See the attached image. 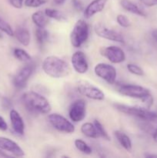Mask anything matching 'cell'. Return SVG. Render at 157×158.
Listing matches in <instances>:
<instances>
[{
	"label": "cell",
	"mask_w": 157,
	"mask_h": 158,
	"mask_svg": "<svg viewBox=\"0 0 157 158\" xmlns=\"http://www.w3.org/2000/svg\"><path fill=\"white\" fill-rule=\"evenodd\" d=\"M53 1L56 5H62L66 2V0H53Z\"/></svg>",
	"instance_id": "obj_39"
},
{
	"label": "cell",
	"mask_w": 157,
	"mask_h": 158,
	"mask_svg": "<svg viewBox=\"0 0 157 158\" xmlns=\"http://www.w3.org/2000/svg\"><path fill=\"white\" fill-rule=\"evenodd\" d=\"M142 102L144 103V105L146 106V108L147 109H150L152 107V106L153 105V97H152V94H149V95H147L146 97H145L144 98L142 99Z\"/></svg>",
	"instance_id": "obj_31"
},
{
	"label": "cell",
	"mask_w": 157,
	"mask_h": 158,
	"mask_svg": "<svg viewBox=\"0 0 157 158\" xmlns=\"http://www.w3.org/2000/svg\"><path fill=\"white\" fill-rule=\"evenodd\" d=\"M75 143V146L77 149L79 151L83 152L85 154H92V148L87 144L85 141H83V140H80V139H76L74 142Z\"/></svg>",
	"instance_id": "obj_26"
},
{
	"label": "cell",
	"mask_w": 157,
	"mask_h": 158,
	"mask_svg": "<svg viewBox=\"0 0 157 158\" xmlns=\"http://www.w3.org/2000/svg\"><path fill=\"white\" fill-rule=\"evenodd\" d=\"M119 91L122 95L131 97V98L139 99V100H142L145 97L151 94L150 91L146 88L142 86H139V85L133 84L123 85L119 87Z\"/></svg>",
	"instance_id": "obj_8"
},
{
	"label": "cell",
	"mask_w": 157,
	"mask_h": 158,
	"mask_svg": "<svg viewBox=\"0 0 157 158\" xmlns=\"http://www.w3.org/2000/svg\"><path fill=\"white\" fill-rule=\"evenodd\" d=\"M0 149L7 151L15 157H21L25 155L24 151L21 147L11 139L5 137H0Z\"/></svg>",
	"instance_id": "obj_13"
},
{
	"label": "cell",
	"mask_w": 157,
	"mask_h": 158,
	"mask_svg": "<svg viewBox=\"0 0 157 158\" xmlns=\"http://www.w3.org/2000/svg\"><path fill=\"white\" fill-rule=\"evenodd\" d=\"M81 132L89 138L96 139L99 137L96 129L93 123H85L81 127Z\"/></svg>",
	"instance_id": "obj_21"
},
{
	"label": "cell",
	"mask_w": 157,
	"mask_h": 158,
	"mask_svg": "<svg viewBox=\"0 0 157 158\" xmlns=\"http://www.w3.org/2000/svg\"><path fill=\"white\" fill-rule=\"evenodd\" d=\"M32 20L38 28H46L48 24V16L42 11L34 12L32 15Z\"/></svg>",
	"instance_id": "obj_20"
},
{
	"label": "cell",
	"mask_w": 157,
	"mask_h": 158,
	"mask_svg": "<svg viewBox=\"0 0 157 158\" xmlns=\"http://www.w3.org/2000/svg\"><path fill=\"white\" fill-rule=\"evenodd\" d=\"M86 114V102L83 99L76 100L71 104L69 110V118L75 123H78L85 119Z\"/></svg>",
	"instance_id": "obj_11"
},
{
	"label": "cell",
	"mask_w": 157,
	"mask_h": 158,
	"mask_svg": "<svg viewBox=\"0 0 157 158\" xmlns=\"http://www.w3.org/2000/svg\"><path fill=\"white\" fill-rule=\"evenodd\" d=\"M33 73V67L29 65L22 67L13 78V84L17 89H22L26 86L28 80Z\"/></svg>",
	"instance_id": "obj_12"
},
{
	"label": "cell",
	"mask_w": 157,
	"mask_h": 158,
	"mask_svg": "<svg viewBox=\"0 0 157 158\" xmlns=\"http://www.w3.org/2000/svg\"><path fill=\"white\" fill-rule=\"evenodd\" d=\"M94 31L98 36L105 39V40H111V41L120 43H124V38L119 32L106 27L103 23H96L94 26Z\"/></svg>",
	"instance_id": "obj_9"
},
{
	"label": "cell",
	"mask_w": 157,
	"mask_h": 158,
	"mask_svg": "<svg viewBox=\"0 0 157 158\" xmlns=\"http://www.w3.org/2000/svg\"><path fill=\"white\" fill-rule=\"evenodd\" d=\"M100 53L103 56L106 57L109 62L115 64L121 63L126 60V54L120 47L115 46L103 47L100 49Z\"/></svg>",
	"instance_id": "obj_10"
},
{
	"label": "cell",
	"mask_w": 157,
	"mask_h": 158,
	"mask_svg": "<svg viewBox=\"0 0 157 158\" xmlns=\"http://www.w3.org/2000/svg\"><path fill=\"white\" fill-rule=\"evenodd\" d=\"M35 37H36L37 43L40 46H44L49 38V33L45 28H37L35 30Z\"/></svg>",
	"instance_id": "obj_24"
},
{
	"label": "cell",
	"mask_w": 157,
	"mask_h": 158,
	"mask_svg": "<svg viewBox=\"0 0 157 158\" xmlns=\"http://www.w3.org/2000/svg\"><path fill=\"white\" fill-rule=\"evenodd\" d=\"M9 157V155H8L7 154L4 152V151H2V149H0V157Z\"/></svg>",
	"instance_id": "obj_38"
},
{
	"label": "cell",
	"mask_w": 157,
	"mask_h": 158,
	"mask_svg": "<svg viewBox=\"0 0 157 158\" xmlns=\"http://www.w3.org/2000/svg\"><path fill=\"white\" fill-rule=\"evenodd\" d=\"M50 124L59 132L72 134L75 131V127L66 117L58 114H51L48 116Z\"/></svg>",
	"instance_id": "obj_6"
},
{
	"label": "cell",
	"mask_w": 157,
	"mask_h": 158,
	"mask_svg": "<svg viewBox=\"0 0 157 158\" xmlns=\"http://www.w3.org/2000/svg\"><path fill=\"white\" fill-rule=\"evenodd\" d=\"M14 35L16 37L17 40L25 46H29L31 40V35L29 31L26 28H18L14 32Z\"/></svg>",
	"instance_id": "obj_17"
},
{
	"label": "cell",
	"mask_w": 157,
	"mask_h": 158,
	"mask_svg": "<svg viewBox=\"0 0 157 158\" xmlns=\"http://www.w3.org/2000/svg\"><path fill=\"white\" fill-rule=\"evenodd\" d=\"M0 30L9 36H13L14 35V31L12 30L10 25L7 22L5 21L1 16H0Z\"/></svg>",
	"instance_id": "obj_27"
},
{
	"label": "cell",
	"mask_w": 157,
	"mask_h": 158,
	"mask_svg": "<svg viewBox=\"0 0 157 158\" xmlns=\"http://www.w3.org/2000/svg\"><path fill=\"white\" fill-rule=\"evenodd\" d=\"M152 137H153L154 140H155V142H157V127H155V129L154 130L153 133H152Z\"/></svg>",
	"instance_id": "obj_36"
},
{
	"label": "cell",
	"mask_w": 157,
	"mask_h": 158,
	"mask_svg": "<svg viewBox=\"0 0 157 158\" xmlns=\"http://www.w3.org/2000/svg\"><path fill=\"white\" fill-rule=\"evenodd\" d=\"M42 70L52 78L60 79L68 77L71 73L69 65L62 59L55 56H47L42 62Z\"/></svg>",
	"instance_id": "obj_1"
},
{
	"label": "cell",
	"mask_w": 157,
	"mask_h": 158,
	"mask_svg": "<svg viewBox=\"0 0 157 158\" xmlns=\"http://www.w3.org/2000/svg\"><path fill=\"white\" fill-rule=\"evenodd\" d=\"M72 65L76 73L79 74H84L89 69V64L86 60V55L82 51H77L72 55Z\"/></svg>",
	"instance_id": "obj_14"
},
{
	"label": "cell",
	"mask_w": 157,
	"mask_h": 158,
	"mask_svg": "<svg viewBox=\"0 0 157 158\" xmlns=\"http://www.w3.org/2000/svg\"><path fill=\"white\" fill-rule=\"evenodd\" d=\"M115 137H116L118 142L119 143V144L121 145L126 151H127L128 152H131V151H132V141H131L130 138H129V137L127 134H125L123 131H115Z\"/></svg>",
	"instance_id": "obj_19"
},
{
	"label": "cell",
	"mask_w": 157,
	"mask_h": 158,
	"mask_svg": "<svg viewBox=\"0 0 157 158\" xmlns=\"http://www.w3.org/2000/svg\"><path fill=\"white\" fill-rule=\"evenodd\" d=\"M115 108L123 114L134 116L144 121L154 122L157 120V113L150 110L147 108L139 107V106H127L124 104L116 103L114 105Z\"/></svg>",
	"instance_id": "obj_3"
},
{
	"label": "cell",
	"mask_w": 157,
	"mask_h": 158,
	"mask_svg": "<svg viewBox=\"0 0 157 158\" xmlns=\"http://www.w3.org/2000/svg\"><path fill=\"white\" fill-rule=\"evenodd\" d=\"M72 3H73V6L77 9V10H81L83 9V5L80 2L79 0H73L72 1Z\"/></svg>",
	"instance_id": "obj_35"
},
{
	"label": "cell",
	"mask_w": 157,
	"mask_h": 158,
	"mask_svg": "<svg viewBox=\"0 0 157 158\" xmlns=\"http://www.w3.org/2000/svg\"><path fill=\"white\" fill-rule=\"evenodd\" d=\"M127 69L129 70V72L130 73L134 74L135 76H141L144 75V71L142 69L140 66H139L138 65L133 64V63H129L127 65Z\"/></svg>",
	"instance_id": "obj_28"
},
{
	"label": "cell",
	"mask_w": 157,
	"mask_h": 158,
	"mask_svg": "<svg viewBox=\"0 0 157 158\" xmlns=\"http://www.w3.org/2000/svg\"><path fill=\"white\" fill-rule=\"evenodd\" d=\"M47 2V0H25L24 5L27 7L37 8L43 6Z\"/></svg>",
	"instance_id": "obj_29"
},
{
	"label": "cell",
	"mask_w": 157,
	"mask_h": 158,
	"mask_svg": "<svg viewBox=\"0 0 157 158\" xmlns=\"http://www.w3.org/2000/svg\"><path fill=\"white\" fill-rule=\"evenodd\" d=\"M152 38H153L154 40L157 42V29H155V30L152 31Z\"/></svg>",
	"instance_id": "obj_37"
},
{
	"label": "cell",
	"mask_w": 157,
	"mask_h": 158,
	"mask_svg": "<svg viewBox=\"0 0 157 158\" xmlns=\"http://www.w3.org/2000/svg\"><path fill=\"white\" fill-rule=\"evenodd\" d=\"M9 118L14 132L18 135L22 136L25 132V123L21 115L15 110H11Z\"/></svg>",
	"instance_id": "obj_15"
},
{
	"label": "cell",
	"mask_w": 157,
	"mask_h": 158,
	"mask_svg": "<svg viewBox=\"0 0 157 158\" xmlns=\"http://www.w3.org/2000/svg\"><path fill=\"white\" fill-rule=\"evenodd\" d=\"M93 124L94 126H95V129H96L99 137H102V138H103L106 140H110V137H109V135L108 134L107 131H106V129L104 128L103 125L98 120H94Z\"/></svg>",
	"instance_id": "obj_25"
},
{
	"label": "cell",
	"mask_w": 157,
	"mask_h": 158,
	"mask_svg": "<svg viewBox=\"0 0 157 158\" xmlns=\"http://www.w3.org/2000/svg\"><path fill=\"white\" fill-rule=\"evenodd\" d=\"M45 13L47 15L48 18L53 19L56 20V21L65 22L67 20V17H66V14L63 13L61 11L56 10V9H46Z\"/></svg>",
	"instance_id": "obj_22"
},
{
	"label": "cell",
	"mask_w": 157,
	"mask_h": 158,
	"mask_svg": "<svg viewBox=\"0 0 157 158\" xmlns=\"http://www.w3.org/2000/svg\"><path fill=\"white\" fill-rule=\"evenodd\" d=\"M8 129V124L2 117L0 116V131H6Z\"/></svg>",
	"instance_id": "obj_34"
},
{
	"label": "cell",
	"mask_w": 157,
	"mask_h": 158,
	"mask_svg": "<svg viewBox=\"0 0 157 158\" xmlns=\"http://www.w3.org/2000/svg\"><path fill=\"white\" fill-rule=\"evenodd\" d=\"M121 6H123V8L125 10L128 11V12H131V13L135 14V15H139V16H146V14L144 11L142 10L137 5L132 2L129 1V0H122Z\"/></svg>",
	"instance_id": "obj_18"
},
{
	"label": "cell",
	"mask_w": 157,
	"mask_h": 158,
	"mask_svg": "<svg viewBox=\"0 0 157 158\" xmlns=\"http://www.w3.org/2000/svg\"><path fill=\"white\" fill-rule=\"evenodd\" d=\"M94 72L97 77L103 79L109 84L113 85L115 83L117 77L116 69L112 65L105 63H98L94 68Z\"/></svg>",
	"instance_id": "obj_5"
},
{
	"label": "cell",
	"mask_w": 157,
	"mask_h": 158,
	"mask_svg": "<svg viewBox=\"0 0 157 158\" xmlns=\"http://www.w3.org/2000/svg\"><path fill=\"white\" fill-rule=\"evenodd\" d=\"M89 37V26L83 19H78L75 23L70 34L71 44L75 48L83 46Z\"/></svg>",
	"instance_id": "obj_4"
},
{
	"label": "cell",
	"mask_w": 157,
	"mask_h": 158,
	"mask_svg": "<svg viewBox=\"0 0 157 158\" xmlns=\"http://www.w3.org/2000/svg\"><path fill=\"white\" fill-rule=\"evenodd\" d=\"M144 6L147 7H152L157 6V0H140Z\"/></svg>",
	"instance_id": "obj_33"
},
{
	"label": "cell",
	"mask_w": 157,
	"mask_h": 158,
	"mask_svg": "<svg viewBox=\"0 0 157 158\" xmlns=\"http://www.w3.org/2000/svg\"><path fill=\"white\" fill-rule=\"evenodd\" d=\"M22 101L28 110L34 113L49 114L52 110L47 99L35 91L25 93L22 97Z\"/></svg>",
	"instance_id": "obj_2"
},
{
	"label": "cell",
	"mask_w": 157,
	"mask_h": 158,
	"mask_svg": "<svg viewBox=\"0 0 157 158\" xmlns=\"http://www.w3.org/2000/svg\"><path fill=\"white\" fill-rule=\"evenodd\" d=\"M9 3L15 9H21L24 4V0H9Z\"/></svg>",
	"instance_id": "obj_32"
},
{
	"label": "cell",
	"mask_w": 157,
	"mask_h": 158,
	"mask_svg": "<svg viewBox=\"0 0 157 158\" xmlns=\"http://www.w3.org/2000/svg\"><path fill=\"white\" fill-rule=\"evenodd\" d=\"M146 157H149V158L157 157V154H146Z\"/></svg>",
	"instance_id": "obj_40"
},
{
	"label": "cell",
	"mask_w": 157,
	"mask_h": 158,
	"mask_svg": "<svg viewBox=\"0 0 157 158\" xmlns=\"http://www.w3.org/2000/svg\"><path fill=\"white\" fill-rule=\"evenodd\" d=\"M13 55L15 59H17L19 61L22 62V63H29L31 61V60H32L31 56L23 49L15 48L13 51Z\"/></svg>",
	"instance_id": "obj_23"
},
{
	"label": "cell",
	"mask_w": 157,
	"mask_h": 158,
	"mask_svg": "<svg viewBox=\"0 0 157 158\" xmlns=\"http://www.w3.org/2000/svg\"><path fill=\"white\" fill-rule=\"evenodd\" d=\"M107 3V0H93L85 9L84 15L86 19H89L95 14L102 12Z\"/></svg>",
	"instance_id": "obj_16"
},
{
	"label": "cell",
	"mask_w": 157,
	"mask_h": 158,
	"mask_svg": "<svg viewBox=\"0 0 157 158\" xmlns=\"http://www.w3.org/2000/svg\"><path fill=\"white\" fill-rule=\"evenodd\" d=\"M77 89L82 95L94 100H103L105 94L96 86L86 81H80L77 85Z\"/></svg>",
	"instance_id": "obj_7"
},
{
	"label": "cell",
	"mask_w": 157,
	"mask_h": 158,
	"mask_svg": "<svg viewBox=\"0 0 157 158\" xmlns=\"http://www.w3.org/2000/svg\"><path fill=\"white\" fill-rule=\"evenodd\" d=\"M116 21L118 23V24L123 28H128L130 26V21H129V19L126 15H123V14H119V15H117Z\"/></svg>",
	"instance_id": "obj_30"
}]
</instances>
